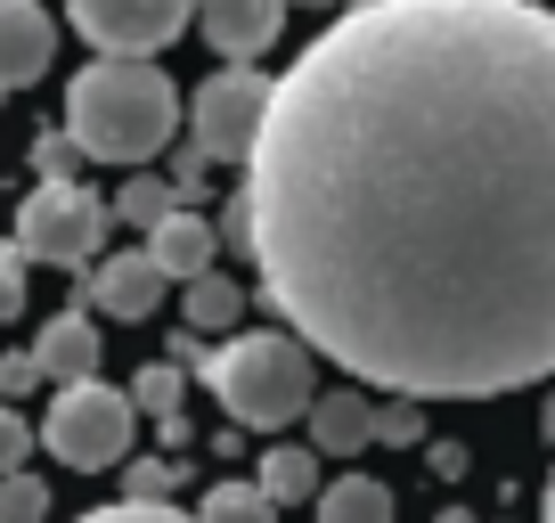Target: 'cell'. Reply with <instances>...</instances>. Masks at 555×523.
I'll return each mask as SVG.
<instances>
[{
	"label": "cell",
	"instance_id": "cell-1",
	"mask_svg": "<svg viewBox=\"0 0 555 523\" xmlns=\"http://www.w3.org/2000/svg\"><path fill=\"white\" fill-rule=\"evenodd\" d=\"M221 245L360 393L555 377V9L351 0L270 82Z\"/></svg>",
	"mask_w": 555,
	"mask_h": 523
},
{
	"label": "cell",
	"instance_id": "cell-2",
	"mask_svg": "<svg viewBox=\"0 0 555 523\" xmlns=\"http://www.w3.org/2000/svg\"><path fill=\"white\" fill-rule=\"evenodd\" d=\"M172 131H180V90H172L164 66H147V58H99V66L74 74V90H66L74 156L131 164V173H139Z\"/></svg>",
	"mask_w": 555,
	"mask_h": 523
},
{
	"label": "cell",
	"instance_id": "cell-3",
	"mask_svg": "<svg viewBox=\"0 0 555 523\" xmlns=\"http://www.w3.org/2000/svg\"><path fill=\"white\" fill-rule=\"evenodd\" d=\"M205 384L221 393L229 425H254V434H278V425L311 418V401H319V368H311V352H302L295 335H278V328L229 335V344L212 352Z\"/></svg>",
	"mask_w": 555,
	"mask_h": 523
},
{
	"label": "cell",
	"instance_id": "cell-4",
	"mask_svg": "<svg viewBox=\"0 0 555 523\" xmlns=\"http://www.w3.org/2000/svg\"><path fill=\"white\" fill-rule=\"evenodd\" d=\"M131 393H115L106 377H82V384H57L50 393V418H41V450L66 458L74 474H99V467H122L131 450Z\"/></svg>",
	"mask_w": 555,
	"mask_h": 523
},
{
	"label": "cell",
	"instance_id": "cell-5",
	"mask_svg": "<svg viewBox=\"0 0 555 523\" xmlns=\"http://www.w3.org/2000/svg\"><path fill=\"white\" fill-rule=\"evenodd\" d=\"M106 245V196L82 189V180H41L17 205V254L50 262V270H82Z\"/></svg>",
	"mask_w": 555,
	"mask_h": 523
},
{
	"label": "cell",
	"instance_id": "cell-6",
	"mask_svg": "<svg viewBox=\"0 0 555 523\" xmlns=\"http://www.w3.org/2000/svg\"><path fill=\"white\" fill-rule=\"evenodd\" d=\"M261 123H270V74L254 66H221L196 82L189 99V148L205 164H245L261 140Z\"/></svg>",
	"mask_w": 555,
	"mask_h": 523
},
{
	"label": "cell",
	"instance_id": "cell-7",
	"mask_svg": "<svg viewBox=\"0 0 555 523\" xmlns=\"http://www.w3.org/2000/svg\"><path fill=\"white\" fill-rule=\"evenodd\" d=\"M66 17L99 58H156L196 25V0H66Z\"/></svg>",
	"mask_w": 555,
	"mask_h": 523
},
{
	"label": "cell",
	"instance_id": "cell-8",
	"mask_svg": "<svg viewBox=\"0 0 555 523\" xmlns=\"http://www.w3.org/2000/svg\"><path fill=\"white\" fill-rule=\"evenodd\" d=\"M57 58V17L41 0H0V99L9 90H34Z\"/></svg>",
	"mask_w": 555,
	"mask_h": 523
},
{
	"label": "cell",
	"instance_id": "cell-9",
	"mask_svg": "<svg viewBox=\"0 0 555 523\" xmlns=\"http://www.w3.org/2000/svg\"><path fill=\"white\" fill-rule=\"evenodd\" d=\"M286 9H295V0H196V25H205V41L229 66H245V58H261L286 34Z\"/></svg>",
	"mask_w": 555,
	"mask_h": 523
},
{
	"label": "cell",
	"instance_id": "cell-10",
	"mask_svg": "<svg viewBox=\"0 0 555 523\" xmlns=\"http://www.w3.org/2000/svg\"><path fill=\"white\" fill-rule=\"evenodd\" d=\"M164 270L147 262V245H131V254H99V270H90V303H99L106 319H147L164 303Z\"/></svg>",
	"mask_w": 555,
	"mask_h": 523
},
{
	"label": "cell",
	"instance_id": "cell-11",
	"mask_svg": "<svg viewBox=\"0 0 555 523\" xmlns=\"http://www.w3.org/2000/svg\"><path fill=\"white\" fill-rule=\"evenodd\" d=\"M147 262H156L164 279H180V286H189V279H205L212 262H221V229H212L205 213H189V205H180V213H164V221L147 229Z\"/></svg>",
	"mask_w": 555,
	"mask_h": 523
},
{
	"label": "cell",
	"instance_id": "cell-12",
	"mask_svg": "<svg viewBox=\"0 0 555 523\" xmlns=\"http://www.w3.org/2000/svg\"><path fill=\"white\" fill-rule=\"evenodd\" d=\"M99 352H106V335L90 328L82 303H66V311H57L50 328L34 335V368H41L50 384H82V377H99Z\"/></svg>",
	"mask_w": 555,
	"mask_h": 523
},
{
	"label": "cell",
	"instance_id": "cell-13",
	"mask_svg": "<svg viewBox=\"0 0 555 523\" xmlns=\"http://www.w3.org/2000/svg\"><path fill=\"white\" fill-rule=\"evenodd\" d=\"M367 418H376V409H367V393L360 384H335V393H319L311 401V450L319 458H360L367 442Z\"/></svg>",
	"mask_w": 555,
	"mask_h": 523
},
{
	"label": "cell",
	"instance_id": "cell-14",
	"mask_svg": "<svg viewBox=\"0 0 555 523\" xmlns=\"http://www.w3.org/2000/svg\"><path fill=\"white\" fill-rule=\"evenodd\" d=\"M254 490H261L270 507H302V499H319V450H302V442H278V450L261 458Z\"/></svg>",
	"mask_w": 555,
	"mask_h": 523
},
{
	"label": "cell",
	"instance_id": "cell-15",
	"mask_svg": "<svg viewBox=\"0 0 555 523\" xmlns=\"http://www.w3.org/2000/svg\"><path fill=\"white\" fill-rule=\"evenodd\" d=\"M319 523H392V490L376 483V474H335V483H319Z\"/></svg>",
	"mask_w": 555,
	"mask_h": 523
},
{
	"label": "cell",
	"instance_id": "cell-16",
	"mask_svg": "<svg viewBox=\"0 0 555 523\" xmlns=\"http://www.w3.org/2000/svg\"><path fill=\"white\" fill-rule=\"evenodd\" d=\"M245 311V286L221 279V270H205V279H189V303H180V319H189V335H229Z\"/></svg>",
	"mask_w": 555,
	"mask_h": 523
},
{
	"label": "cell",
	"instance_id": "cell-17",
	"mask_svg": "<svg viewBox=\"0 0 555 523\" xmlns=\"http://www.w3.org/2000/svg\"><path fill=\"white\" fill-rule=\"evenodd\" d=\"M164 213H180V196H172V180H156V173H131L106 196V221H122V229H156Z\"/></svg>",
	"mask_w": 555,
	"mask_h": 523
},
{
	"label": "cell",
	"instance_id": "cell-18",
	"mask_svg": "<svg viewBox=\"0 0 555 523\" xmlns=\"http://www.w3.org/2000/svg\"><path fill=\"white\" fill-rule=\"evenodd\" d=\"M196 523H278V507L261 499L254 483H212L205 507H196Z\"/></svg>",
	"mask_w": 555,
	"mask_h": 523
},
{
	"label": "cell",
	"instance_id": "cell-19",
	"mask_svg": "<svg viewBox=\"0 0 555 523\" xmlns=\"http://www.w3.org/2000/svg\"><path fill=\"white\" fill-rule=\"evenodd\" d=\"M131 409H147V418H180V368L172 360H147V368H139V377H131Z\"/></svg>",
	"mask_w": 555,
	"mask_h": 523
},
{
	"label": "cell",
	"instance_id": "cell-20",
	"mask_svg": "<svg viewBox=\"0 0 555 523\" xmlns=\"http://www.w3.org/2000/svg\"><path fill=\"white\" fill-rule=\"evenodd\" d=\"M172 490H180V458H131V467H122V499L172 507Z\"/></svg>",
	"mask_w": 555,
	"mask_h": 523
},
{
	"label": "cell",
	"instance_id": "cell-21",
	"mask_svg": "<svg viewBox=\"0 0 555 523\" xmlns=\"http://www.w3.org/2000/svg\"><path fill=\"white\" fill-rule=\"evenodd\" d=\"M50 515V483H41V474H0V523H41Z\"/></svg>",
	"mask_w": 555,
	"mask_h": 523
},
{
	"label": "cell",
	"instance_id": "cell-22",
	"mask_svg": "<svg viewBox=\"0 0 555 523\" xmlns=\"http://www.w3.org/2000/svg\"><path fill=\"white\" fill-rule=\"evenodd\" d=\"M367 434L392 442V450H409V442H425V409H416V401H384L376 418H367Z\"/></svg>",
	"mask_w": 555,
	"mask_h": 523
},
{
	"label": "cell",
	"instance_id": "cell-23",
	"mask_svg": "<svg viewBox=\"0 0 555 523\" xmlns=\"http://www.w3.org/2000/svg\"><path fill=\"white\" fill-rule=\"evenodd\" d=\"M82 523H196L189 507H147V499H115V507H90Z\"/></svg>",
	"mask_w": 555,
	"mask_h": 523
},
{
	"label": "cell",
	"instance_id": "cell-24",
	"mask_svg": "<svg viewBox=\"0 0 555 523\" xmlns=\"http://www.w3.org/2000/svg\"><path fill=\"white\" fill-rule=\"evenodd\" d=\"M17 311H25V254L0 238V319H17Z\"/></svg>",
	"mask_w": 555,
	"mask_h": 523
},
{
	"label": "cell",
	"instance_id": "cell-25",
	"mask_svg": "<svg viewBox=\"0 0 555 523\" xmlns=\"http://www.w3.org/2000/svg\"><path fill=\"white\" fill-rule=\"evenodd\" d=\"M34 164H41V180H74V164H82V156H74V140H66V131H41Z\"/></svg>",
	"mask_w": 555,
	"mask_h": 523
},
{
	"label": "cell",
	"instance_id": "cell-26",
	"mask_svg": "<svg viewBox=\"0 0 555 523\" xmlns=\"http://www.w3.org/2000/svg\"><path fill=\"white\" fill-rule=\"evenodd\" d=\"M34 384H41L34 352H0V393H9V409H17V393H34Z\"/></svg>",
	"mask_w": 555,
	"mask_h": 523
},
{
	"label": "cell",
	"instance_id": "cell-27",
	"mask_svg": "<svg viewBox=\"0 0 555 523\" xmlns=\"http://www.w3.org/2000/svg\"><path fill=\"white\" fill-rule=\"evenodd\" d=\"M34 450V434H25V418L9 401H0V474H17V458Z\"/></svg>",
	"mask_w": 555,
	"mask_h": 523
},
{
	"label": "cell",
	"instance_id": "cell-28",
	"mask_svg": "<svg viewBox=\"0 0 555 523\" xmlns=\"http://www.w3.org/2000/svg\"><path fill=\"white\" fill-rule=\"evenodd\" d=\"M434 474H466V450H457V442H434Z\"/></svg>",
	"mask_w": 555,
	"mask_h": 523
},
{
	"label": "cell",
	"instance_id": "cell-29",
	"mask_svg": "<svg viewBox=\"0 0 555 523\" xmlns=\"http://www.w3.org/2000/svg\"><path fill=\"white\" fill-rule=\"evenodd\" d=\"M539 523H555V467H547V499H539Z\"/></svg>",
	"mask_w": 555,
	"mask_h": 523
},
{
	"label": "cell",
	"instance_id": "cell-30",
	"mask_svg": "<svg viewBox=\"0 0 555 523\" xmlns=\"http://www.w3.org/2000/svg\"><path fill=\"white\" fill-rule=\"evenodd\" d=\"M441 523H474V515H466V507H450V515H441Z\"/></svg>",
	"mask_w": 555,
	"mask_h": 523
},
{
	"label": "cell",
	"instance_id": "cell-31",
	"mask_svg": "<svg viewBox=\"0 0 555 523\" xmlns=\"http://www.w3.org/2000/svg\"><path fill=\"white\" fill-rule=\"evenodd\" d=\"M311 9H351V0H311Z\"/></svg>",
	"mask_w": 555,
	"mask_h": 523
},
{
	"label": "cell",
	"instance_id": "cell-32",
	"mask_svg": "<svg viewBox=\"0 0 555 523\" xmlns=\"http://www.w3.org/2000/svg\"><path fill=\"white\" fill-rule=\"evenodd\" d=\"M547 434H555V401H547Z\"/></svg>",
	"mask_w": 555,
	"mask_h": 523
}]
</instances>
